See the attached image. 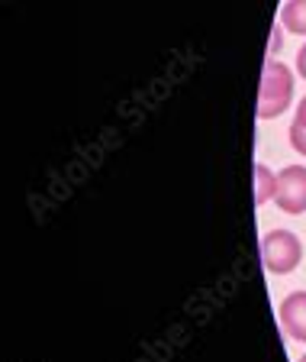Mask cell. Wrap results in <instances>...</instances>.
<instances>
[{
    "mask_svg": "<svg viewBox=\"0 0 306 362\" xmlns=\"http://www.w3.org/2000/svg\"><path fill=\"white\" fill-rule=\"evenodd\" d=\"M293 71L277 59L264 62L262 84H258V117L262 120H274L287 107L293 104Z\"/></svg>",
    "mask_w": 306,
    "mask_h": 362,
    "instance_id": "obj_1",
    "label": "cell"
},
{
    "mask_svg": "<svg viewBox=\"0 0 306 362\" xmlns=\"http://www.w3.org/2000/svg\"><path fill=\"white\" fill-rule=\"evenodd\" d=\"M262 259L271 275H290L303 259V243L290 230H271L262 240Z\"/></svg>",
    "mask_w": 306,
    "mask_h": 362,
    "instance_id": "obj_2",
    "label": "cell"
},
{
    "mask_svg": "<svg viewBox=\"0 0 306 362\" xmlns=\"http://www.w3.org/2000/svg\"><path fill=\"white\" fill-rule=\"evenodd\" d=\"M274 204L284 214H306V165H287L277 172Z\"/></svg>",
    "mask_w": 306,
    "mask_h": 362,
    "instance_id": "obj_3",
    "label": "cell"
},
{
    "mask_svg": "<svg viewBox=\"0 0 306 362\" xmlns=\"http://www.w3.org/2000/svg\"><path fill=\"white\" fill-rule=\"evenodd\" d=\"M277 317H281V327L290 339L297 343H306V291H290L277 308Z\"/></svg>",
    "mask_w": 306,
    "mask_h": 362,
    "instance_id": "obj_4",
    "label": "cell"
},
{
    "mask_svg": "<svg viewBox=\"0 0 306 362\" xmlns=\"http://www.w3.org/2000/svg\"><path fill=\"white\" fill-rule=\"evenodd\" d=\"M274 194H277V175H274V168H268L264 162H258V165H255V204L274 201Z\"/></svg>",
    "mask_w": 306,
    "mask_h": 362,
    "instance_id": "obj_5",
    "label": "cell"
},
{
    "mask_svg": "<svg viewBox=\"0 0 306 362\" xmlns=\"http://www.w3.org/2000/svg\"><path fill=\"white\" fill-rule=\"evenodd\" d=\"M281 26L297 36H306V0H287L281 7Z\"/></svg>",
    "mask_w": 306,
    "mask_h": 362,
    "instance_id": "obj_6",
    "label": "cell"
},
{
    "mask_svg": "<svg viewBox=\"0 0 306 362\" xmlns=\"http://www.w3.org/2000/svg\"><path fill=\"white\" fill-rule=\"evenodd\" d=\"M281 45H284V26L277 23L274 30H271V39H268V52H271V59H274V55L281 52Z\"/></svg>",
    "mask_w": 306,
    "mask_h": 362,
    "instance_id": "obj_7",
    "label": "cell"
},
{
    "mask_svg": "<svg viewBox=\"0 0 306 362\" xmlns=\"http://www.w3.org/2000/svg\"><path fill=\"white\" fill-rule=\"evenodd\" d=\"M287 136H290V146H293V149H297L300 156H306V129L290 127V133H287Z\"/></svg>",
    "mask_w": 306,
    "mask_h": 362,
    "instance_id": "obj_8",
    "label": "cell"
},
{
    "mask_svg": "<svg viewBox=\"0 0 306 362\" xmlns=\"http://www.w3.org/2000/svg\"><path fill=\"white\" fill-rule=\"evenodd\" d=\"M290 127L306 129V98H300V104H297V117H293V123H290Z\"/></svg>",
    "mask_w": 306,
    "mask_h": 362,
    "instance_id": "obj_9",
    "label": "cell"
},
{
    "mask_svg": "<svg viewBox=\"0 0 306 362\" xmlns=\"http://www.w3.org/2000/svg\"><path fill=\"white\" fill-rule=\"evenodd\" d=\"M297 75L306 81V45H303V49H300V52H297Z\"/></svg>",
    "mask_w": 306,
    "mask_h": 362,
    "instance_id": "obj_10",
    "label": "cell"
},
{
    "mask_svg": "<svg viewBox=\"0 0 306 362\" xmlns=\"http://www.w3.org/2000/svg\"><path fill=\"white\" fill-rule=\"evenodd\" d=\"M300 362H306V353H303V356H300Z\"/></svg>",
    "mask_w": 306,
    "mask_h": 362,
    "instance_id": "obj_11",
    "label": "cell"
}]
</instances>
